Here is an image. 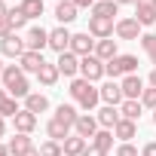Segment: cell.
<instances>
[{"label": "cell", "instance_id": "15", "mask_svg": "<svg viewBox=\"0 0 156 156\" xmlns=\"http://www.w3.org/2000/svg\"><path fill=\"white\" fill-rule=\"evenodd\" d=\"M70 129L73 126H67V122H61V119H49V126H46V135H49V141H58V144H64L67 138H70Z\"/></svg>", "mask_w": 156, "mask_h": 156}, {"label": "cell", "instance_id": "14", "mask_svg": "<svg viewBox=\"0 0 156 156\" xmlns=\"http://www.w3.org/2000/svg\"><path fill=\"white\" fill-rule=\"evenodd\" d=\"M98 92H101V101H104V104H110V107H119V104L126 101V98H122V89H119V83H116V80L104 83Z\"/></svg>", "mask_w": 156, "mask_h": 156}, {"label": "cell", "instance_id": "52", "mask_svg": "<svg viewBox=\"0 0 156 156\" xmlns=\"http://www.w3.org/2000/svg\"><path fill=\"white\" fill-rule=\"evenodd\" d=\"M0 3H6V0H0Z\"/></svg>", "mask_w": 156, "mask_h": 156}, {"label": "cell", "instance_id": "8", "mask_svg": "<svg viewBox=\"0 0 156 156\" xmlns=\"http://www.w3.org/2000/svg\"><path fill=\"white\" fill-rule=\"evenodd\" d=\"M98 129H101V126H98V119H95L92 113H80L76 122H73V135H80V138H86V141H92Z\"/></svg>", "mask_w": 156, "mask_h": 156}, {"label": "cell", "instance_id": "47", "mask_svg": "<svg viewBox=\"0 0 156 156\" xmlns=\"http://www.w3.org/2000/svg\"><path fill=\"white\" fill-rule=\"evenodd\" d=\"M113 3H119V6H126V3H138V0H113Z\"/></svg>", "mask_w": 156, "mask_h": 156}, {"label": "cell", "instance_id": "16", "mask_svg": "<svg viewBox=\"0 0 156 156\" xmlns=\"http://www.w3.org/2000/svg\"><path fill=\"white\" fill-rule=\"evenodd\" d=\"M46 61H43V52H25L22 58H19V67H22V73H40V67H43Z\"/></svg>", "mask_w": 156, "mask_h": 156}, {"label": "cell", "instance_id": "25", "mask_svg": "<svg viewBox=\"0 0 156 156\" xmlns=\"http://www.w3.org/2000/svg\"><path fill=\"white\" fill-rule=\"evenodd\" d=\"M25 110H31V113H43V110H49V98L40 95V92H31V95L25 98Z\"/></svg>", "mask_w": 156, "mask_h": 156}, {"label": "cell", "instance_id": "40", "mask_svg": "<svg viewBox=\"0 0 156 156\" xmlns=\"http://www.w3.org/2000/svg\"><path fill=\"white\" fill-rule=\"evenodd\" d=\"M83 156H107V153H101V150H98V147H92V144H89V147H86V153H83Z\"/></svg>", "mask_w": 156, "mask_h": 156}, {"label": "cell", "instance_id": "35", "mask_svg": "<svg viewBox=\"0 0 156 156\" xmlns=\"http://www.w3.org/2000/svg\"><path fill=\"white\" fill-rule=\"evenodd\" d=\"M6 19H9V25H12V31H19V28H25V22H28V16H25V12H22L19 6H16V9H9V16H6Z\"/></svg>", "mask_w": 156, "mask_h": 156}, {"label": "cell", "instance_id": "53", "mask_svg": "<svg viewBox=\"0 0 156 156\" xmlns=\"http://www.w3.org/2000/svg\"><path fill=\"white\" fill-rule=\"evenodd\" d=\"M58 3H64V0H58Z\"/></svg>", "mask_w": 156, "mask_h": 156}, {"label": "cell", "instance_id": "42", "mask_svg": "<svg viewBox=\"0 0 156 156\" xmlns=\"http://www.w3.org/2000/svg\"><path fill=\"white\" fill-rule=\"evenodd\" d=\"M135 6H156V0H138Z\"/></svg>", "mask_w": 156, "mask_h": 156}, {"label": "cell", "instance_id": "46", "mask_svg": "<svg viewBox=\"0 0 156 156\" xmlns=\"http://www.w3.org/2000/svg\"><path fill=\"white\" fill-rule=\"evenodd\" d=\"M0 156H9V147L6 144H0Z\"/></svg>", "mask_w": 156, "mask_h": 156}, {"label": "cell", "instance_id": "49", "mask_svg": "<svg viewBox=\"0 0 156 156\" xmlns=\"http://www.w3.org/2000/svg\"><path fill=\"white\" fill-rule=\"evenodd\" d=\"M25 156H40V150H28V153H25Z\"/></svg>", "mask_w": 156, "mask_h": 156}, {"label": "cell", "instance_id": "33", "mask_svg": "<svg viewBox=\"0 0 156 156\" xmlns=\"http://www.w3.org/2000/svg\"><path fill=\"white\" fill-rule=\"evenodd\" d=\"M16 113H22V107H19V98H12V95H9L3 104H0V116L6 119V116H16Z\"/></svg>", "mask_w": 156, "mask_h": 156}, {"label": "cell", "instance_id": "2", "mask_svg": "<svg viewBox=\"0 0 156 156\" xmlns=\"http://www.w3.org/2000/svg\"><path fill=\"white\" fill-rule=\"evenodd\" d=\"M3 89L12 95V98H28L31 95V83H28V76L22 73V67L19 64H6V70H3Z\"/></svg>", "mask_w": 156, "mask_h": 156}, {"label": "cell", "instance_id": "9", "mask_svg": "<svg viewBox=\"0 0 156 156\" xmlns=\"http://www.w3.org/2000/svg\"><path fill=\"white\" fill-rule=\"evenodd\" d=\"M0 52H3L6 58H22V55L28 52V46H25V37H19V34H9L6 40H0Z\"/></svg>", "mask_w": 156, "mask_h": 156}, {"label": "cell", "instance_id": "50", "mask_svg": "<svg viewBox=\"0 0 156 156\" xmlns=\"http://www.w3.org/2000/svg\"><path fill=\"white\" fill-rule=\"evenodd\" d=\"M3 70H6V64H3V61H0V76H3Z\"/></svg>", "mask_w": 156, "mask_h": 156}, {"label": "cell", "instance_id": "19", "mask_svg": "<svg viewBox=\"0 0 156 156\" xmlns=\"http://www.w3.org/2000/svg\"><path fill=\"white\" fill-rule=\"evenodd\" d=\"M9 156H25L28 150H34V144H31V138L28 135H22V132H16L12 138H9Z\"/></svg>", "mask_w": 156, "mask_h": 156}, {"label": "cell", "instance_id": "1", "mask_svg": "<svg viewBox=\"0 0 156 156\" xmlns=\"http://www.w3.org/2000/svg\"><path fill=\"white\" fill-rule=\"evenodd\" d=\"M70 98L76 101V104H80V110H95L98 107V101H101V92L95 89V83H89V80H83V76H76V80L70 83Z\"/></svg>", "mask_w": 156, "mask_h": 156}, {"label": "cell", "instance_id": "45", "mask_svg": "<svg viewBox=\"0 0 156 156\" xmlns=\"http://www.w3.org/2000/svg\"><path fill=\"white\" fill-rule=\"evenodd\" d=\"M150 86H153V89H156V67H153V70H150Z\"/></svg>", "mask_w": 156, "mask_h": 156}, {"label": "cell", "instance_id": "5", "mask_svg": "<svg viewBox=\"0 0 156 156\" xmlns=\"http://www.w3.org/2000/svg\"><path fill=\"white\" fill-rule=\"evenodd\" d=\"M89 34L95 40H107L116 34V22L113 19H101V16H89Z\"/></svg>", "mask_w": 156, "mask_h": 156}, {"label": "cell", "instance_id": "24", "mask_svg": "<svg viewBox=\"0 0 156 156\" xmlns=\"http://www.w3.org/2000/svg\"><path fill=\"white\" fill-rule=\"evenodd\" d=\"M55 19H58L64 28L76 19V6H73V0H64V3H58V6H55Z\"/></svg>", "mask_w": 156, "mask_h": 156}, {"label": "cell", "instance_id": "41", "mask_svg": "<svg viewBox=\"0 0 156 156\" xmlns=\"http://www.w3.org/2000/svg\"><path fill=\"white\" fill-rule=\"evenodd\" d=\"M73 6H76V9H83V6H95V0H73Z\"/></svg>", "mask_w": 156, "mask_h": 156}, {"label": "cell", "instance_id": "31", "mask_svg": "<svg viewBox=\"0 0 156 156\" xmlns=\"http://www.w3.org/2000/svg\"><path fill=\"white\" fill-rule=\"evenodd\" d=\"M135 19H138V25H141V28H147V25H156V6H138Z\"/></svg>", "mask_w": 156, "mask_h": 156}, {"label": "cell", "instance_id": "43", "mask_svg": "<svg viewBox=\"0 0 156 156\" xmlns=\"http://www.w3.org/2000/svg\"><path fill=\"white\" fill-rule=\"evenodd\" d=\"M3 135H6V119L0 116V138H3Z\"/></svg>", "mask_w": 156, "mask_h": 156}, {"label": "cell", "instance_id": "28", "mask_svg": "<svg viewBox=\"0 0 156 156\" xmlns=\"http://www.w3.org/2000/svg\"><path fill=\"white\" fill-rule=\"evenodd\" d=\"M58 76H61V73H58V67H55V64H43V67H40V73H37V80H40L43 86H55V83H58Z\"/></svg>", "mask_w": 156, "mask_h": 156}, {"label": "cell", "instance_id": "32", "mask_svg": "<svg viewBox=\"0 0 156 156\" xmlns=\"http://www.w3.org/2000/svg\"><path fill=\"white\" fill-rule=\"evenodd\" d=\"M141 46H144V52L150 55V61L156 67V34H141Z\"/></svg>", "mask_w": 156, "mask_h": 156}, {"label": "cell", "instance_id": "6", "mask_svg": "<svg viewBox=\"0 0 156 156\" xmlns=\"http://www.w3.org/2000/svg\"><path fill=\"white\" fill-rule=\"evenodd\" d=\"M95 37L86 31V34H73L70 37V52L73 55H80V58H86V55H95Z\"/></svg>", "mask_w": 156, "mask_h": 156}, {"label": "cell", "instance_id": "12", "mask_svg": "<svg viewBox=\"0 0 156 156\" xmlns=\"http://www.w3.org/2000/svg\"><path fill=\"white\" fill-rule=\"evenodd\" d=\"M70 37H73V34H70L64 25H58V28H52V31H49V46L61 55V52H67V49H70Z\"/></svg>", "mask_w": 156, "mask_h": 156}, {"label": "cell", "instance_id": "38", "mask_svg": "<svg viewBox=\"0 0 156 156\" xmlns=\"http://www.w3.org/2000/svg\"><path fill=\"white\" fill-rule=\"evenodd\" d=\"M9 34H16V31H12V25H9V19H0V40H6Z\"/></svg>", "mask_w": 156, "mask_h": 156}, {"label": "cell", "instance_id": "18", "mask_svg": "<svg viewBox=\"0 0 156 156\" xmlns=\"http://www.w3.org/2000/svg\"><path fill=\"white\" fill-rule=\"evenodd\" d=\"M12 122H16V132H22V135H31V132L37 129V113H31V110H22V113H16V116H12Z\"/></svg>", "mask_w": 156, "mask_h": 156}, {"label": "cell", "instance_id": "27", "mask_svg": "<svg viewBox=\"0 0 156 156\" xmlns=\"http://www.w3.org/2000/svg\"><path fill=\"white\" fill-rule=\"evenodd\" d=\"M141 110H144L141 101H122V104H119V116H122V119H132V122H138Z\"/></svg>", "mask_w": 156, "mask_h": 156}, {"label": "cell", "instance_id": "7", "mask_svg": "<svg viewBox=\"0 0 156 156\" xmlns=\"http://www.w3.org/2000/svg\"><path fill=\"white\" fill-rule=\"evenodd\" d=\"M119 89H122V98H126V101H141V95H144V83H141L138 73L122 76V80H119Z\"/></svg>", "mask_w": 156, "mask_h": 156}, {"label": "cell", "instance_id": "3", "mask_svg": "<svg viewBox=\"0 0 156 156\" xmlns=\"http://www.w3.org/2000/svg\"><path fill=\"white\" fill-rule=\"evenodd\" d=\"M135 70H138V58H135V55H116V58H110V61L104 64V73L113 76V80H116V76L122 80V76H129V73H135Z\"/></svg>", "mask_w": 156, "mask_h": 156}, {"label": "cell", "instance_id": "36", "mask_svg": "<svg viewBox=\"0 0 156 156\" xmlns=\"http://www.w3.org/2000/svg\"><path fill=\"white\" fill-rule=\"evenodd\" d=\"M141 104H144V107H150V110H156V89H153V86H150V89H144Z\"/></svg>", "mask_w": 156, "mask_h": 156}, {"label": "cell", "instance_id": "39", "mask_svg": "<svg viewBox=\"0 0 156 156\" xmlns=\"http://www.w3.org/2000/svg\"><path fill=\"white\" fill-rule=\"evenodd\" d=\"M141 156H156V141H150V144H144V150H141Z\"/></svg>", "mask_w": 156, "mask_h": 156}, {"label": "cell", "instance_id": "10", "mask_svg": "<svg viewBox=\"0 0 156 156\" xmlns=\"http://www.w3.org/2000/svg\"><path fill=\"white\" fill-rule=\"evenodd\" d=\"M55 67H58V73H61V76H76V73H80V55H73V52L67 49V52H61V55H58Z\"/></svg>", "mask_w": 156, "mask_h": 156}, {"label": "cell", "instance_id": "4", "mask_svg": "<svg viewBox=\"0 0 156 156\" xmlns=\"http://www.w3.org/2000/svg\"><path fill=\"white\" fill-rule=\"evenodd\" d=\"M80 76H83V80H89V83H98L101 76H104V61H101L98 55L80 58Z\"/></svg>", "mask_w": 156, "mask_h": 156}, {"label": "cell", "instance_id": "20", "mask_svg": "<svg viewBox=\"0 0 156 156\" xmlns=\"http://www.w3.org/2000/svg\"><path fill=\"white\" fill-rule=\"evenodd\" d=\"M86 147H89V141H86V138H80V135H70V138L61 144L64 156H83V153H86Z\"/></svg>", "mask_w": 156, "mask_h": 156}, {"label": "cell", "instance_id": "51", "mask_svg": "<svg viewBox=\"0 0 156 156\" xmlns=\"http://www.w3.org/2000/svg\"><path fill=\"white\" fill-rule=\"evenodd\" d=\"M153 122H156V110H153Z\"/></svg>", "mask_w": 156, "mask_h": 156}, {"label": "cell", "instance_id": "11", "mask_svg": "<svg viewBox=\"0 0 156 156\" xmlns=\"http://www.w3.org/2000/svg\"><path fill=\"white\" fill-rule=\"evenodd\" d=\"M25 46H28V52H43V49L49 46V31L31 28V31L25 34Z\"/></svg>", "mask_w": 156, "mask_h": 156}, {"label": "cell", "instance_id": "13", "mask_svg": "<svg viewBox=\"0 0 156 156\" xmlns=\"http://www.w3.org/2000/svg\"><path fill=\"white\" fill-rule=\"evenodd\" d=\"M116 37L119 40H141V25H138V19L132 16V19H119L116 22Z\"/></svg>", "mask_w": 156, "mask_h": 156}, {"label": "cell", "instance_id": "30", "mask_svg": "<svg viewBox=\"0 0 156 156\" xmlns=\"http://www.w3.org/2000/svg\"><path fill=\"white\" fill-rule=\"evenodd\" d=\"M19 9H22L28 19H40V16H43V0H22Z\"/></svg>", "mask_w": 156, "mask_h": 156}, {"label": "cell", "instance_id": "37", "mask_svg": "<svg viewBox=\"0 0 156 156\" xmlns=\"http://www.w3.org/2000/svg\"><path fill=\"white\" fill-rule=\"evenodd\" d=\"M116 156H138V147H132V144H119V147H116Z\"/></svg>", "mask_w": 156, "mask_h": 156}, {"label": "cell", "instance_id": "17", "mask_svg": "<svg viewBox=\"0 0 156 156\" xmlns=\"http://www.w3.org/2000/svg\"><path fill=\"white\" fill-rule=\"evenodd\" d=\"M95 119H98V126H101V129H116V122H119L122 116H119V107L104 104V107L98 110V116H95Z\"/></svg>", "mask_w": 156, "mask_h": 156}, {"label": "cell", "instance_id": "23", "mask_svg": "<svg viewBox=\"0 0 156 156\" xmlns=\"http://www.w3.org/2000/svg\"><path fill=\"white\" fill-rule=\"evenodd\" d=\"M113 135H116L122 144H129V141L138 135V122H132V119H119V122H116V129H113Z\"/></svg>", "mask_w": 156, "mask_h": 156}, {"label": "cell", "instance_id": "54", "mask_svg": "<svg viewBox=\"0 0 156 156\" xmlns=\"http://www.w3.org/2000/svg\"><path fill=\"white\" fill-rule=\"evenodd\" d=\"M95 3H98V0H95Z\"/></svg>", "mask_w": 156, "mask_h": 156}, {"label": "cell", "instance_id": "44", "mask_svg": "<svg viewBox=\"0 0 156 156\" xmlns=\"http://www.w3.org/2000/svg\"><path fill=\"white\" fill-rule=\"evenodd\" d=\"M9 16V9H6V3H0V19H6Z\"/></svg>", "mask_w": 156, "mask_h": 156}, {"label": "cell", "instance_id": "26", "mask_svg": "<svg viewBox=\"0 0 156 156\" xmlns=\"http://www.w3.org/2000/svg\"><path fill=\"white\" fill-rule=\"evenodd\" d=\"M116 12H119V3H113V0H98L92 6V16H101V19H113Z\"/></svg>", "mask_w": 156, "mask_h": 156}, {"label": "cell", "instance_id": "48", "mask_svg": "<svg viewBox=\"0 0 156 156\" xmlns=\"http://www.w3.org/2000/svg\"><path fill=\"white\" fill-rule=\"evenodd\" d=\"M6 98H9V95H6V89H0V104H3Z\"/></svg>", "mask_w": 156, "mask_h": 156}, {"label": "cell", "instance_id": "22", "mask_svg": "<svg viewBox=\"0 0 156 156\" xmlns=\"http://www.w3.org/2000/svg\"><path fill=\"white\" fill-rule=\"evenodd\" d=\"M89 144H92V147H98L101 153H110V150H113V129H98V132H95V138H92Z\"/></svg>", "mask_w": 156, "mask_h": 156}, {"label": "cell", "instance_id": "21", "mask_svg": "<svg viewBox=\"0 0 156 156\" xmlns=\"http://www.w3.org/2000/svg\"><path fill=\"white\" fill-rule=\"evenodd\" d=\"M95 55H98L104 64H107L110 58H116V55H119V52H116V40H113V37H107V40H98V43H95Z\"/></svg>", "mask_w": 156, "mask_h": 156}, {"label": "cell", "instance_id": "29", "mask_svg": "<svg viewBox=\"0 0 156 156\" xmlns=\"http://www.w3.org/2000/svg\"><path fill=\"white\" fill-rule=\"evenodd\" d=\"M76 116H80V113H76L73 104H58V107H55V119H61V122H67V126H73Z\"/></svg>", "mask_w": 156, "mask_h": 156}, {"label": "cell", "instance_id": "34", "mask_svg": "<svg viewBox=\"0 0 156 156\" xmlns=\"http://www.w3.org/2000/svg\"><path fill=\"white\" fill-rule=\"evenodd\" d=\"M40 156H64V150H61L58 141H43L40 144Z\"/></svg>", "mask_w": 156, "mask_h": 156}]
</instances>
